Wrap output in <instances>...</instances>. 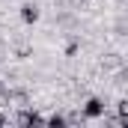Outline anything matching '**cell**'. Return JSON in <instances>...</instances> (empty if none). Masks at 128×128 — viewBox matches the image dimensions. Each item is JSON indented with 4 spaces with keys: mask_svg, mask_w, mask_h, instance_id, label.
<instances>
[{
    "mask_svg": "<svg viewBox=\"0 0 128 128\" xmlns=\"http://www.w3.org/2000/svg\"><path fill=\"white\" fill-rule=\"evenodd\" d=\"M107 116V101L101 96H86L84 104H80V119L86 122H96V119H104Z\"/></svg>",
    "mask_w": 128,
    "mask_h": 128,
    "instance_id": "obj_1",
    "label": "cell"
},
{
    "mask_svg": "<svg viewBox=\"0 0 128 128\" xmlns=\"http://www.w3.org/2000/svg\"><path fill=\"white\" fill-rule=\"evenodd\" d=\"M18 18H21V24H27V27H30V24H36V21L42 18V9H39V3H30V0H27V3H21V9H18Z\"/></svg>",
    "mask_w": 128,
    "mask_h": 128,
    "instance_id": "obj_2",
    "label": "cell"
},
{
    "mask_svg": "<svg viewBox=\"0 0 128 128\" xmlns=\"http://www.w3.org/2000/svg\"><path fill=\"white\" fill-rule=\"evenodd\" d=\"M15 122H21V125H33V122L45 125V116H39L36 110H24V113H18V116H15Z\"/></svg>",
    "mask_w": 128,
    "mask_h": 128,
    "instance_id": "obj_3",
    "label": "cell"
},
{
    "mask_svg": "<svg viewBox=\"0 0 128 128\" xmlns=\"http://www.w3.org/2000/svg\"><path fill=\"white\" fill-rule=\"evenodd\" d=\"M122 63H125V60H122L119 54H104V60H101V66H104L107 72H116V68H119Z\"/></svg>",
    "mask_w": 128,
    "mask_h": 128,
    "instance_id": "obj_4",
    "label": "cell"
},
{
    "mask_svg": "<svg viewBox=\"0 0 128 128\" xmlns=\"http://www.w3.org/2000/svg\"><path fill=\"white\" fill-rule=\"evenodd\" d=\"M72 119L63 116V113H51V116H45V125H68Z\"/></svg>",
    "mask_w": 128,
    "mask_h": 128,
    "instance_id": "obj_5",
    "label": "cell"
},
{
    "mask_svg": "<svg viewBox=\"0 0 128 128\" xmlns=\"http://www.w3.org/2000/svg\"><path fill=\"white\" fill-rule=\"evenodd\" d=\"M78 51H80V39H72V42H68V45H66V57H74V54H78Z\"/></svg>",
    "mask_w": 128,
    "mask_h": 128,
    "instance_id": "obj_6",
    "label": "cell"
}]
</instances>
